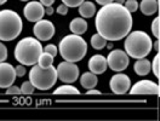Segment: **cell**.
I'll return each instance as SVG.
<instances>
[{
    "instance_id": "cell-1",
    "label": "cell",
    "mask_w": 160,
    "mask_h": 121,
    "mask_svg": "<svg viewBox=\"0 0 160 121\" xmlns=\"http://www.w3.org/2000/svg\"><path fill=\"white\" fill-rule=\"evenodd\" d=\"M95 26L97 33L106 40L119 41L124 39L132 28V16L124 5L110 2L103 5L96 13Z\"/></svg>"
},
{
    "instance_id": "cell-2",
    "label": "cell",
    "mask_w": 160,
    "mask_h": 121,
    "mask_svg": "<svg viewBox=\"0 0 160 121\" xmlns=\"http://www.w3.org/2000/svg\"><path fill=\"white\" fill-rule=\"evenodd\" d=\"M125 38L126 39H125L124 47L129 57L136 58V60L144 58L149 55L153 49V41L150 39V36L142 30L130 31Z\"/></svg>"
},
{
    "instance_id": "cell-3",
    "label": "cell",
    "mask_w": 160,
    "mask_h": 121,
    "mask_svg": "<svg viewBox=\"0 0 160 121\" xmlns=\"http://www.w3.org/2000/svg\"><path fill=\"white\" fill-rule=\"evenodd\" d=\"M58 51L64 60L77 63L88 53V44L82 36L72 33L60 41Z\"/></svg>"
},
{
    "instance_id": "cell-4",
    "label": "cell",
    "mask_w": 160,
    "mask_h": 121,
    "mask_svg": "<svg viewBox=\"0 0 160 121\" xmlns=\"http://www.w3.org/2000/svg\"><path fill=\"white\" fill-rule=\"evenodd\" d=\"M42 45L37 38L27 36L17 42L13 55L16 60L23 65H34L38 63L40 55L42 53Z\"/></svg>"
},
{
    "instance_id": "cell-5",
    "label": "cell",
    "mask_w": 160,
    "mask_h": 121,
    "mask_svg": "<svg viewBox=\"0 0 160 121\" xmlns=\"http://www.w3.org/2000/svg\"><path fill=\"white\" fill-rule=\"evenodd\" d=\"M23 23L20 15L13 10L0 11V40H15L22 31Z\"/></svg>"
},
{
    "instance_id": "cell-6",
    "label": "cell",
    "mask_w": 160,
    "mask_h": 121,
    "mask_svg": "<svg viewBox=\"0 0 160 121\" xmlns=\"http://www.w3.org/2000/svg\"><path fill=\"white\" fill-rule=\"evenodd\" d=\"M57 80V70L53 65H49L46 68H41L38 64L32 65L29 71V81L35 89L41 91L50 90L56 85Z\"/></svg>"
},
{
    "instance_id": "cell-7",
    "label": "cell",
    "mask_w": 160,
    "mask_h": 121,
    "mask_svg": "<svg viewBox=\"0 0 160 121\" xmlns=\"http://www.w3.org/2000/svg\"><path fill=\"white\" fill-rule=\"evenodd\" d=\"M57 78L64 84H73L79 79V67L73 62H61L57 65Z\"/></svg>"
},
{
    "instance_id": "cell-8",
    "label": "cell",
    "mask_w": 160,
    "mask_h": 121,
    "mask_svg": "<svg viewBox=\"0 0 160 121\" xmlns=\"http://www.w3.org/2000/svg\"><path fill=\"white\" fill-rule=\"evenodd\" d=\"M130 63V58L128 56V53L124 50L120 49H115L112 50L107 57V64L108 68H110L113 71H122L125 70L129 67Z\"/></svg>"
},
{
    "instance_id": "cell-9",
    "label": "cell",
    "mask_w": 160,
    "mask_h": 121,
    "mask_svg": "<svg viewBox=\"0 0 160 121\" xmlns=\"http://www.w3.org/2000/svg\"><path fill=\"white\" fill-rule=\"evenodd\" d=\"M55 26L53 23L49 20H41L35 22L34 27H33V33L34 36L40 41H48L52 39V36L55 35Z\"/></svg>"
},
{
    "instance_id": "cell-10",
    "label": "cell",
    "mask_w": 160,
    "mask_h": 121,
    "mask_svg": "<svg viewBox=\"0 0 160 121\" xmlns=\"http://www.w3.org/2000/svg\"><path fill=\"white\" fill-rule=\"evenodd\" d=\"M130 94H148V96H158L159 94V85L150 80L137 81L132 87H130Z\"/></svg>"
},
{
    "instance_id": "cell-11",
    "label": "cell",
    "mask_w": 160,
    "mask_h": 121,
    "mask_svg": "<svg viewBox=\"0 0 160 121\" xmlns=\"http://www.w3.org/2000/svg\"><path fill=\"white\" fill-rule=\"evenodd\" d=\"M109 86L112 92L115 94H125L131 87V80L130 78L125 74H115L112 76L109 81Z\"/></svg>"
},
{
    "instance_id": "cell-12",
    "label": "cell",
    "mask_w": 160,
    "mask_h": 121,
    "mask_svg": "<svg viewBox=\"0 0 160 121\" xmlns=\"http://www.w3.org/2000/svg\"><path fill=\"white\" fill-rule=\"evenodd\" d=\"M17 75L15 67L6 63V62H0V89H8L16 80Z\"/></svg>"
},
{
    "instance_id": "cell-13",
    "label": "cell",
    "mask_w": 160,
    "mask_h": 121,
    "mask_svg": "<svg viewBox=\"0 0 160 121\" xmlns=\"http://www.w3.org/2000/svg\"><path fill=\"white\" fill-rule=\"evenodd\" d=\"M23 15L29 22H38L45 16V7L40 1H29L23 7Z\"/></svg>"
},
{
    "instance_id": "cell-14",
    "label": "cell",
    "mask_w": 160,
    "mask_h": 121,
    "mask_svg": "<svg viewBox=\"0 0 160 121\" xmlns=\"http://www.w3.org/2000/svg\"><path fill=\"white\" fill-rule=\"evenodd\" d=\"M108 64H107V58L102 55H95L89 60V69L91 73L98 75V74H103L107 70Z\"/></svg>"
},
{
    "instance_id": "cell-15",
    "label": "cell",
    "mask_w": 160,
    "mask_h": 121,
    "mask_svg": "<svg viewBox=\"0 0 160 121\" xmlns=\"http://www.w3.org/2000/svg\"><path fill=\"white\" fill-rule=\"evenodd\" d=\"M138 9L146 16H152L159 10V0H142L138 4Z\"/></svg>"
},
{
    "instance_id": "cell-16",
    "label": "cell",
    "mask_w": 160,
    "mask_h": 121,
    "mask_svg": "<svg viewBox=\"0 0 160 121\" xmlns=\"http://www.w3.org/2000/svg\"><path fill=\"white\" fill-rule=\"evenodd\" d=\"M88 27H89L88 22L85 21V18H82V17H78V18L72 20V22H70V24H69L70 31H72L73 34H77V35H82V34H85L86 30H88Z\"/></svg>"
},
{
    "instance_id": "cell-17",
    "label": "cell",
    "mask_w": 160,
    "mask_h": 121,
    "mask_svg": "<svg viewBox=\"0 0 160 121\" xmlns=\"http://www.w3.org/2000/svg\"><path fill=\"white\" fill-rule=\"evenodd\" d=\"M98 84V78L96 74L91 73V71H86L81 76H80V85L86 89V90H90V89H95L96 85Z\"/></svg>"
},
{
    "instance_id": "cell-18",
    "label": "cell",
    "mask_w": 160,
    "mask_h": 121,
    "mask_svg": "<svg viewBox=\"0 0 160 121\" xmlns=\"http://www.w3.org/2000/svg\"><path fill=\"white\" fill-rule=\"evenodd\" d=\"M133 69H135V73L140 76H146L150 73V60H147L146 57L144 58H138L136 60L135 65H133Z\"/></svg>"
},
{
    "instance_id": "cell-19",
    "label": "cell",
    "mask_w": 160,
    "mask_h": 121,
    "mask_svg": "<svg viewBox=\"0 0 160 121\" xmlns=\"http://www.w3.org/2000/svg\"><path fill=\"white\" fill-rule=\"evenodd\" d=\"M79 13L82 18H91L96 13V6L92 1H84L79 5Z\"/></svg>"
},
{
    "instance_id": "cell-20",
    "label": "cell",
    "mask_w": 160,
    "mask_h": 121,
    "mask_svg": "<svg viewBox=\"0 0 160 121\" xmlns=\"http://www.w3.org/2000/svg\"><path fill=\"white\" fill-rule=\"evenodd\" d=\"M53 94H58V96H79L80 91L72 86V85H62L60 87H57L56 90L53 91Z\"/></svg>"
},
{
    "instance_id": "cell-21",
    "label": "cell",
    "mask_w": 160,
    "mask_h": 121,
    "mask_svg": "<svg viewBox=\"0 0 160 121\" xmlns=\"http://www.w3.org/2000/svg\"><path fill=\"white\" fill-rule=\"evenodd\" d=\"M91 46L93 47V49H96V50H102V49H104L106 47V45H107V40L103 38V36H101L98 33H96V34H93L92 36H91Z\"/></svg>"
},
{
    "instance_id": "cell-22",
    "label": "cell",
    "mask_w": 160,
    "mask_h": 121,
    "mask_svg": "<svg viewBox=\"0 0 160 121\" xmlns=\"http://www.w3.org/2000/svg\"><path fill=\"white\" fill-rule=\"evenodd\" d=\"M53 56H51L50 53H48V52H44L42 51V53L40 55L39 60H38V65L41 67V68H46V67H49V65H52V63H53Z\"/></svg>"
},
{
    "instance_id": "cell-23",
    "label": "cell",
    "mask_w": 160,
    "mask_h": 121,
    "mask_svg": "<svg viewBox=\"0 0 160 121\" xmlns=\"http://www.w3.org/2000/svg\"><path fill=\"white\" fill-rule=\"evenodd\" d=\"M150 69L153 70V74L155 75V78H158L159 79L160 76V55L158 53L155 57H154V60H153V63L150 62Z\"/></svg>"
},
{
    "instance_id": "cell-24",
    "label": "cell",
    "mask_w": 160,
    "mask_h": 121,
    "mask_svg": "<svg viewBox=\"0 0 160 121\" xmlns=\"http://www.w3.org/2000/svg\"><path fill=\"white\" fill-rule=\"evenodd\" d=\"M150 29H152V33H153V36H155L157 39H159L160 38V20H159V17H155L154 21L152 22V27H150Z\"/></svg>"
},
{
    "instance_id": "cell-25",
    "label": "cell",
    "mask_w": 160,
    "mask_h": 121,
    "mask_svg": "<svg viewBox=\"0 0 160 121\" xmlns=\"http://www.w3.org/2000/svg\"><path fill=\"white\" fill-rule=\"evenodd\" d=\"M124 6L130 13H133L138 10V1L137 0H126L124 2Z\"/></svg>"
},
{
    "instance_id": "cell-26",
    "label": "cell",
    "mask_w": 160,
    "mask_h": 121,
    "mask_svg": "<svg viewBox=\"0 0 160 121\" xmlns=\"http://www.w3.org/2000/svg\"><path fill=\"white\" fill-rule=\"evenodd\" d=\"M35 90V87L32 85V82L30 81H24L23 84H22V86H21V92H22V94H32L33 92Z\"/></svg>"
},
{
    "instance_id": "cell-27",
    "label": "cell",
    "mask_w": 160,
    "mask_h": 121,
    "mask_svg": "<svg viewBox=\"0 0 160 121\" xmlns=\"http://www.w3.org/2000/svg\"><path fill=\"white\" fill-rule=\"evenodd\" d=\"M42 50L44 52H48V53H50L51 56H53V57H56L57 56V47H56V45H53V44H50V45H46L45 47H42Z\"/></svg>"
},
{
    "instance_id": "cell-28",
    "label": "cell",
    "mask_w": 160,
    "mask_h": 121,
    "mask_svg": "<svg viewBox=\"0 0 160 121\" xmlns=\"http://www.w3.org/2000/svg\"><path fill=\"white\" fill-rule=\"evenodd\" d=\"M8 56H9L8 47L2 42H0V62H5L6 58H8Z\"/></svg>"
},
{
    "instance_id": "cell-29",
    "label": "cell",
    "mask_w": 160,
    "mask_h": 121,
    "mask_svg": "<svg viewBox=\"0 0 160 121\" xmlns=\"http://www.w3.org/2000/svg\"><path fill=\"white\" fill-rule=\"evenodd\" d=\"M84 1L85 0H62V2L68 7H79V5Z\"/></svg>"
},
{
    "instance_id": "cell-30",
    "label": "cell",
    "mask_w": 160,
    "mask_h": 121,
    "mask_svg": "<svg viewBox=\"0 0 160 121\" xmlns=\"http://www.w3.org/2000/svg\"><path fill=\"white\" fill-rule=\"evenodd\" d=\"M6 94H10V96H18V94H22V92H21L20 87L11 85L10 87L6 89Z\"/></svg>"
},
{
    "instance_id": "cell-31",
    "label": "cell",
    "mask_w": 160,
    "mask_h": 121,
    "mask_svg": "<svg viewBox=\"0 0 160 121\" xmlns=\"http://www.w3.org/2000/svg\"><path fill=\"white\" fill-rule=\"evenodd\" d=\"M15 70H16V75H17L18 78L24 76V75H26V73H27V69H26V67H24L23 64H20V65L15 67Z\"/></svg>"
},
{
    "instance_id": "cell-32",
    "label": "cell",
    "mask_w": 160,
    "mask_h": 121,
    "mask_svg": "<svg viewBox=\"0 0 160 121\" xmlns=\"http://www.w3.org/2000/svg\"><path fill=\"white\" fill-rule=\"evenodd\" d=\"M68 9H69L68 6H66L64 4H61L60 6L57 7V10H56V11H57V13H58V15H62V16H66V15L68 13Z\"/></svg>"
},
{
    "instance_id": "cell-33",
    "label": "cell",
    "mask_w": 160,
    "mask_h": 121,
    "mask_svg": "<svg viewBox=\"0 0 160 121\" xmlns=\"http://www.w3.org/2000/svg\"><path fill=\"white\" fill-rule=\"evenodd\" d=\"M86 94L88 96H98V94H101V91L95 90V89H90V90H88Z\"/></svg>"
},
{
    "instance_id": "cell-34",
    "label": "cell",
    "mask_w": 160,
    "mask_h": 121,
    "mask_svg": "<svg viewBox=\"0 0 160 121\" xmlns=\"http://www.w3.org/2000/svg\"><path fill=\"white\" fill-rule=\"evenodd\" d=\"M40 2L45 7V6H52V4L55 2V0H40Z\"/></svg>"
},
{
    "instance_id": "cell-35",
    "label": "cell",
    "mask_w": 160,
    "mask_h": 121,
    "mask_svg": "<svg viewBox=\"0 0 160 121\" xmlns=\"http://www.w3.org/2000/svg\"><path fill=\"white\" fill-rule=\"evenodd\" d=\"M98 5H101V6H103V5H107V4H110V2H113L114 0H95Z\"/></svg>"
},
{
    "instance_id": "cell-36",
    "label": "cell",
    "mask_w": 160,
    "mask_h": 121,
    "mask_svg": "<svg viewBox=\"0 0 160 121\" xmlns=\"http://www.w3.org/2000/svg\"><path fill=\"white\" fill-rule=\"evenodd\" d=\"M53 12H55V10H53V7L52 6H45V13L46 15H53Z\"/></svg>"
},
{
    "instance_id": "cell-37",
    "label": "cell",
    "mask_w": 160,
    "mask_h": 121,
    "mask_svg": "<svg viewBox=\"0 0 160 121\" xmlns=\"http://www.w3.org/2000/svg\"><path fill=\"white\" fill-rule=\"evenodd\" d=\"M159 49H160V42H159V39H158V40L154 42V50L159 52Z\"/></svg>"
},
{
    "instance_id": "cell-38",
    "label": "cell",
    "mask_w": 160,
    "mask_h": 121,
    "mask_svg": "<svg viewBox=\"0 0 160 121\" xmlns=\"http://www.w3.org/2000/svg\"><path fill=\"white\" fill-rule=\"evenodd\" d=\"M114 2H117V4H120V5H124L125 0H114Z\"/></svg>"
},
{
    "instance_id": "cell-39",
    "label": "cell",
    "mask_w": 160,
    "mask_h": 121,
    "mask_svg": "<svg viewBox=\"0 0 160 121\" xmlns=\"http://www.w3.org/2000/svg\"><path fill=\"white\" fill-rule=\"evenodd\" d=\"M106 46H107L109 50H113V47H114V46H113V42H109V44H107Z\"/></svg>"
},
{
    "instance_id": "cell-40",
    "label": "cell",
    "mask_w": 160,
    "mask_h": 121,
    "mask_svg": "<svg viewBox=\"0 0 160 121\" xmlns=\"http://www.w3.org/2000/svg\"><path fill=\"white\" fill-rule=\"evenodd\" d=\"M6 1H8V0H0V5H4Z\"/></svg>"
},
{
    "instance_id": "cell-41",
    "label": "cell",
    "mask_w": 160,
    "mask_h": 121,
    "mask_svg": "<svg viewBox=\"0 0 160 121\" xmlns=\"http://www.w3.org/2000/svg\"><path fill=\"white\" fill-rule=\"evenodd\" d=\"M21 1H29V0H21Z\"/></svg>"
}]
</instances>
